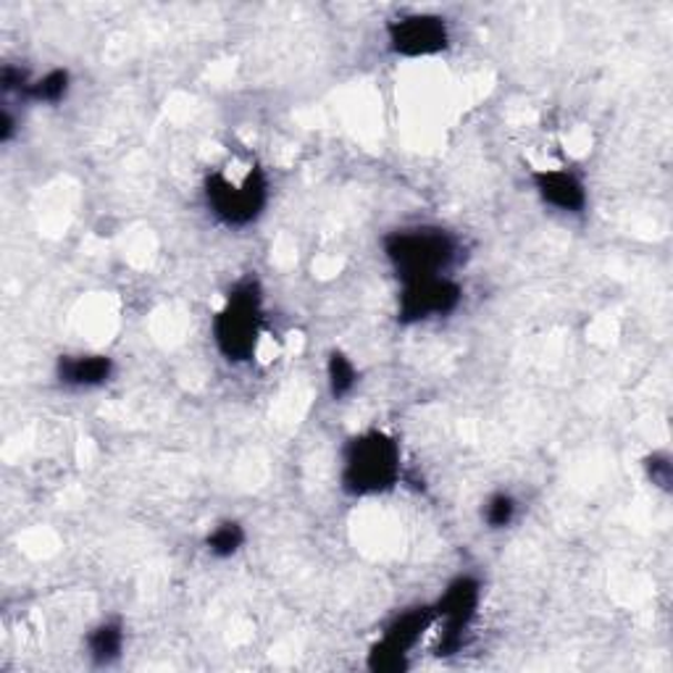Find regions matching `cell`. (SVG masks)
<instances>
[{"label":"cell","instance_id":"1","mask_svg":"<svg viewBox=\"0 0 673 673\" xmlns=\"http://www.w3.org/2000/svg\"><path fill=\"white\" fill-rule=\"evenodd\" d=\"M456 239L448 232L431 230V226L402 230L385 239V253L402 285L442 276V272H448L456 261Z\"/></svg>","mask_w":673,"mask_h":673},{"label":"cell","instance_id":"2","mask_svg":"<svg viewBox=\"0 0 673 673\" xmlns=\"http://www.w3.org/2000/svg\"><path fill=\"white\" fill-rule=\"evenodd\" d=\"M400 477V450L385 431H366L350 439L345 450L343 487L350 494H377L392 490Z\"/></svg>","mask_w":673,"mask_h":673},{"label":"cell","instance_id":"3","mask_svg":"<svg viewBox=\"0 0 673 673\" xmlns=\"http://www.w3.org/2000/svg\"><path fill=\"white\" fill-rule=\"evenodd\" d=\"M261 287L255 282H243L232 289L226 306L214 318V339L226 360H251L261 337Z\"/></svg>","mask_w":673,"mask_h":673},{"label":"cell","instance_id":"4","mask_svg":"<svg viewBox=\"0 0 673 673\" xmlns=\"http://www.w3.org/2000/svg\"><path fill=\"white\" fill-rule=\"evenodd\" d=\"M268 184L261 169H253L243 182L235 184L224 174L208 176L205 182V197H208L211 211L230 226H247L261 216L266 205Z\"/></svg>","mask_w":673,"mask_h":673},{"label":"cell","instance_id":"5","mask_svg":"<svg viewBox=\"0 0 673 673\" xmlns=\"http://www.w3.org/2000/svg\"><path fill=\"white\" fill-rule=\"evenodd\" d=\"M481 600L479 582L473 577H458L456 582L448 584L442 600L437 602V615L445 619V632L439 640V655H452L463 644V632L477 615Z\"/></svg>","mask_w":673,"mask_h":673},{"label":"cell","instance_id":"6","mask_svg":"<svg viewBox=\"0 0 673 673\" xmlns=\"http://www.w3.org/2000/svg\"><path fill=\"white\" fill-rule=\"evenodd\" d=\"M460 287L456 282L435 276V279L408 282L402 287L398 318L402 324H419L435 316H448L460 306Z\"/></svg>","mask_w":673,"mask_h":673},{"label":"cell","instance_id":"7","mask_svg":"<svg viewBox=\"0 0 673 673\" xmlns=\"http://www.w3.org/2000/svg\"><path fill=\"white\" fill-rule=\"evenodd\" d=\"M389 45L398 55L419 59V55H435L448 48V24L445 19L431 13H410V17L395 19L387 27Z\"/></svg>","mask_w":673,"mask_h":673},{"label":"cell","instance_id":"8","mask_svg":"<svg viewBox=\"0 0 673 673\" xmlns=\"http://www.w3.org/2000/svg\"><path fill=\"white\" fill-rule=\"evenodd\" d=\"M531 180L542 201L552 208L565 211V214H582L587 208L584 184L571 172H534Z\"/></svg>","mask_w":673,"mask_h":673},{"label":"cell","instance_id":"9","mask_svg":"<svg viewBox=\"0 0 673 673\" xmlns=\"http://www.w3.org/2000/svg\"><path fill=\"white\" fill-rule=\"evenodd\" d=\"M435 619H437L435 608H414V611L400 613L398 619H395L385 629L381 644H387V647L408 655V650L421 640L424 632H427L431 623H435Z\"/></svg>","mask_w":673,"mask_h":673},{"label":"cell","instance_id":"10","mask_svg":"<svg viewBox=\"0 0 673 673\" xmlns=\"http://www.w3.org/2000/svg\"><path fill=\"white\" fill-rule=\"evenodd\" d=\"M111 374L113 364L105 356H67L59 360V379L67 387H101Z\"/></svg>","mask_w":673,"mask_h":673},{"label":"cell","instance_id":"11","mask_svg":"<svg viewBox=\"0 0 673 673\" xmlns=\"http://www.w3.org/2000/svg\"><path fill=\"white\" fill-rule=\"evenodd\" d=\"M88 647H90V657L98 665H109L116 661V657L122 655V647H124L122 623H116V621L101 623V626L90 634Z\"/></svg>","mask_w":673,"mask_h":673},{"label":"cell","instance_id":"12","mask_svg":"<svg viewBox=\"0 0 673 673\" xmlns=\"http://www.w3.org/2000/svg\"><path fill=\"white\" fill-rule=\"evenodd\" d=\"M205 544H208L211 555L232 558L245 544V531L235 521L218 523V527L208 534V540H205Z\"/></svg>","mask_w":673,"mask_h":673},{"label":"cell","instance_id":"13","mask_svg":"<svg viewBox=\"0 0 673 673\" xmlns=\"http://www.w3.org/2000/svg\"><path fill=\"white\" fill-rule=\"evenodd\" d=\"M69 92V72L63 69H55V72L45 74L38 82H30L24 98H32V101L40 103H61Z\"/></svg>","mask_w":673,"mask_h":673},{"label":"cell","instance_id":"14","mask_svg":"<svg viewBox=\"0 0 673 673\" xmlns=\"http://www.w3.org/2000/svg\"><path fill=\"white\" fill-rule=\"evenodd\" d=\"M329 387L335 398H345V395L353 392L358 381V371L356 366L350 364V358L343 356V353H332L329 356Z\"/></svg>","mask_w":673,"mask_h":673},{"label":"cell","instance_id":"15","mask_svg":"<svg viewBox=\"0 0 673 673\" xmlns=\"http://www.w3.org/2000/svg\"><path fill=\"white\" fill-rule=\"evenodd\" d=\"M513 519H516V500L510 498V494L498 492L487 500L485 521L490 523L492 529H506V527H510V521Z\"/></svg>","mask_w":673,"mask_h":673},{"label":"cell","instance_id":"16","mask_svg":"<svg viewBox=\"0 0 673 673\" xmlns=\"http://www.w3.org/2000/svg\"><path fill=\"white\" fill-rule=\"evenodd\" d=\"M406 653H398V650L387 647V644H374L371 655H368V669L379 671V673H395V671H406Z\"/></svg>","mask_w":673,"mask_h":673},{"label":"cell","instance_id":"17","mask_svg":"<svg viewBox=\"0 0 673 673\" xmlns=\"http://www.w3.org/2000/svg\"><path fill=\"white\" fill-rule=\"evenodd\" d=\"M647 473L650 479H653V485L663 487V490H671V460L669 456H657L647 458Z\"/></svg>","mask_w":673,"mask_h":673},{"label":"cell","instance_id":"18","mask_svg":"<svg viewBox=\"0 0 673 673\" xmlns=\"http://www.w3.org/2000/svg\"><path fill=\"white\" fill-rule=\"evenodd\" d=\"M13 130H17V124H13L11 111L6 109L3 116H0V143H9V140L13 137Z\"/></svg>","mask_w":673,"mask_h":673}]
</instances>
